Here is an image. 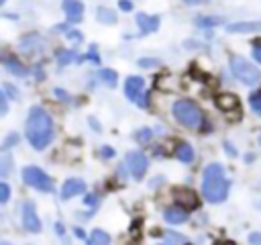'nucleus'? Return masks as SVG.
Segmentation results:
<instances>
[{"mask_svg":"<svg viewBox=\"0 0 261 245\" xmlns=\"http://www.w3.org/2000/svg\"><path fill=\"white\" fill-rule=\"evenodd\" d=\"M98 78H100L104 84H108V86H114V84H116V71H114V69H100V71H98Z\"/></svg>","mask_w":261,"mask_h":245,"instance_id":"nucleus-21","label":"nucleus"},{"mask_svg":"<svg viewBox=\"0 0 261 245\" xmlns=\"http://www.w3.org/2000/svg\"><path fill=\"white\" fill-rule=\"evenodd\" d=\"M137 24L143 33H153L159 29V18L157 16H149V14H137Z\"/></svg>","mask_w":261,"mask_h":245,"instance_id":"nucleus-14","label":"nucleus"},{"mask_svg":"<svg viewBox=\"0 0 261 245\" xmlns=\"http://www.w3.org/2000/svg\"><path fill=\"white\" fill-rule=\"evenodd\" d=\"M143 86H145V82H143V78H139V76H130V78L126 80V84H124L126 98H128L130 102H137L139 106H145V100L141 98Z\"/></svg>","mask_w":261,"mask_h":245,"instance_id":"nucleus-7","label":"nucleus"},{"mask_svg":"<svg viewBox=\"0 0 261 245\" xmlns=\"http://www.w3.org/2000/svg\"><path fill=\"white\" fill-rule=\"evenodd\" d=\"M0 245H10V243H8V241H2V243H0Z\"/></svg>","mask_w":261,"mask_h":245,"instance_id":"nucleus-40","label":"nucleus"},{"mask_svg":"<svg viewBox=\"0 0 261 245\" xmlns=\"http://www.w3.org/2000/svg\"><path fill=\"white\" fill-rule=\"evenodd\" d=\"M22 225L29 233H39L41 231V220H39V216L35 212V206L31 202H24V206H22Z\"/></svg>","mask_w":261,"mask_h":245,"instance_id":"nucleus-8","label":"nucleus"},{"mask_svg":"<svg viewBox=\"0 0 261 245\" xmlns=\"http://www.w3.org/2000/svg\"><path fill=\"white\" fill-rule=\"evenodd\" d=\"M126 165H128L130 174H133L137 180H141V178L145 176V172H147L149 159H147L141 151H128V153H126Z\"/></svg>","mask_w":261,"mask_h":245,"instance_id":"nucleus-6","label":"nucleus"},{"mask_svg":"<svg viewBox=\"0 0 261 245\" xmlns=\"http://www.w3.org/2000/svg\"><path fill=\"white\" fill-rule=\"evenodd\" d=\"M63 12L67 16L69 22H80L82 16H84V4L77 2V0H63Z\"/></svg>","mask_w":261,"mask_h":245,"instance_id":"nucleus-9","label":"nucleus"},{"mask_svg":"<svg viewBox=\"0 0 261 245\" xmlns=\"http://www.w3.org/2000/svg\"><path fill=\"white\" fill-rule=\"evenodd\" d=\"M53 135H55V131H53L51 116L39 106L31 108V112L27 116V139H29V143L35 149L41 151L53 141Z\"/></svg>","mask_w":261,"mask_h":245,"instance_id":"nucleus-1","label":"nucleus"},{"mask_svg":"<svg viewBox=\"0 0 261 245\" xmlns=\"http://www.w3.org/2000/svg\"><path fill=\"white\" fill-rule=\"evenodd\" d=\"M8 169H10V157H8V155H4V157H2V172H0V174H2V176H6V174H8Z\"/></svg>","mask_w":261,"mask_h":245,"instance_id":"nucleus-29","label":"nucleus"},{"mask_svg":"<svg viewBox=\"0 0 261 245\" xmlns=\"http://www.w3.org/2000/svg\"><path fill=\"white\" fill-rule=\"evenodd\" d=\"M84 190H86V184H84L82 180H75V178L65 180V182H63V186H61V198H63V200L73 198V196L82 194Z\"/></svg>","mask_w":261,"mask_h":245,"instance_id":"nucleus-10","label":"nucleus"},{"mask_svg":"<svg viewBox=\"0 0 261 245\" xmlns=\"http://www.w3.org/2000/svg\"><path fill=\"white\" fill-rule=\"evenodd\" d=\"M165 237H167V239H171L169 243H175V245L186 241V237H181V235H177V233H171V231H165Z\"/></svg>","mask_w":261,"mask_h":245,"instance_id":"nucleus-25","label":"nucleus"},{"mask_svg":"<svg viewBox=\"0 0 261 245\" xmlns=\"http://www.w3.org/2000/svg\"><path fill=\"white\" fill-rule=\"evenodd\" d=\"M118 6H120V10H130L133 8V2L130 0H120Z\"/></svg>","mask_w":261,"mask_h":245,"instance_id":"nucleus-33","label":"nucleus"},{"mask_svg":"<svg viewBox=\"0 0 261 245\" xmlns=\"http://www.w3.org/2000/svg\"><path fill=\"white\" fill-rule=\"evenodd\" d=\"M8 194H10V188L6 184H0V202H6L8 200Z\"/></svg>","mask_w":261,"mask_h":245,"instance_id":"nucleus-28","label":"nucleus"},{"mask_svg":"<svg viewBox=\"0 0 261 245\" xmlns=\"http://www.w3.org/2000/svg\"><path fill=\"white\" fill-rule=\"evenodd\" d=\"M230 69H232L234 78H239V82H243L245 86H255L261 80V71L253 63L245 61L243 57H237V55L230 57Z\"/></svg>","mask_w":261,"mask_h":245,"instance_id":"nucleus-4","label":"nucleus"},{"mask_svg":"<svg viewBox=\"0 0 261 245\" xmlns=\"http://www.w3.org/2000/svg\"><path fill=\"white\" fill-rule=\"evenodd\" d=\"M96 18H98V22H104V24L116 22V14L112 10H108V8H98L96 10Z\"/></svg>","mask_w":261,"mask_h":245,"instance_id":"nucleus-18","label":"nucleus"},{"mask_svg":"<svg viewBox=\"0 0 261 245\" xmlns=\"http://www.w3.org/2000/svg\"><path fill=\"white\" fill-rule=\"evenodd\" d=\"M202 192L208 202H222L228 194V180L220 163H210L202 176Z\"/></svg>","mask_w":261,"mask_h":245,"instance_id":"nucleus-2","label":"nucleus"},{"mask_svg":"<svg viewBox=\"0 0 261 245\" xmlns=\"http://www.w3.org/2000/svg\"><path fill=\"white\" fill-rule=\"evenodd\" d=\"M228 33H255L261 31V20H243V22H230L226 27Z\"/></svg>","mask_w":261,"mask_h":245,"instance_id":"nucleus-12","label":"nucleus"},{"mask_svg":"<svg viewBox=\"0 0 261 245\" xmlns=\"http://www.w3.org/2000/svg\"><path fill=\"white\" fill-rule=\"evenodd\" d=\"M4 65H6V67H8V71H10V74H14V76L24 78V76L29 74V69H27L24 65H20L18 61H14V59H6V61H4Z\"/></svg>","mask_w":261,"mask_h":245,"instance_id":"nucleus-19","label":"nucleus"},{"mask_svg":"<svg viewBox=\"0 0 261 245\" xmlns=\"http://www.w3.org/2000/svg\"><path fill=\"white\" fill-rule=\"evenodd\" d=\"M4 90H6V92H8V96H12V98H16V96H18V92H16L10 84H4Z\"/></svg>","mask_w":261,"mask_h":245,"instance_id":"nucleus-34","label":"nucleus"},{"mask_svg":"<svg viewBox=\"0 0 261 245\" xmlns=\"http://www.w3.org/2000/svg\"><path fill=\"white\" fill-rule=\"evenodd\" d=\"M173 116L186 129H196L202 122V112L192 100H177L173 104Z\"/></svg>","mask_w":261,"mask_h":245,"instance_id":"nucleus-3","label":"nucleus"},{"mask_svg":"<svg viewBox=\"0 0 261 245\" xmlns=\"http://www.w3.org/2000/svg\"><path fill=\"white\" fill-rule=\"evenodd\" d=\"M137 139L143 141V143H147V141L151 139V131H149V129H141V131L137 133Z\"/></svg>","mask_w":261,"mask_h":245,"instance_id":"nucleus-26","label":"nucleus"},{"mask_svg":"<svg viewBox=\"0 0 261 245\" xmlns=\"http://www.w3.org/2000/svg\"><path fill=\"white\" fill-rule=\"evenodd\" d=\"M253 57H255V61L261 63V43H253Z\"/></svg>","mask_w":261,"mask_h":245,"instance_id":"nucleus-30","label":"nucleus"},{"mask_svg":"<svg viewBox=\"0 0 261 245\" xmlns=\"http://www.w3.org/2000/svg\"><path fill=\"white\" fill-rule=\"evenodd\" d=\"M90 243H92V245H110V237H108V233L96 229V231H92V235H90Z\"/></svg>","mask_w":261,"mask_h":245,"instance_id":"nucleus-20","label":"nucleus"},{"mask_svg":"<svg viewBox=\"0 0 261 245\" xmlns=\"http://www.w3.org/2000/svg\"><path fill=\"white\" fill-rule=\"evenodd\" d=\"M194 22H196L198 27H202V29H208V27L222 24V22H224V18H222V16H198Z\"/></svg>","mask_w":261,"mask_h":245,"instance_id":"nucleus-17","label":"nucleus"},{"mask_svg":"<svg viewBox=\"0 0 261 245\" xmlns=\"http://www.w3.org/2000/svg\"><path fill=\"white\" fill-rule=\"evenodd\" d=\"M14 143H18V135H16V133H10V135L6 137V141H4V149H8V147H12Z\"/></svg>","mask_w":261,"mask_h":245,"instance_id":"nucleus-27","label":"nucleus"},{"mask_svg":"<svg viewBox=\"0 0 261 245\" xmlns=\"http://www.w3.org/2000/svg\"><path fill=\"white\" fill-rule=\"evenodd\" d=\"M4 2H6V0H0V4H4Z\"/></svg>","mask_w":261,"mask_h":245,"instance_id":"nucleus-41","label":"nucleus"},{"mask_svg":"<svg viewBox=\"0 0 261 245\" xmlns=\"http://www.w3.org/2000/svg\"><path fill=\"white\" fill-rule=\"evenodd\" d=\"M259 141H261V137H259Z\"/></svg>","mask_w":261,"mask_h":245,"instance_id":"nucleus-42","label":"nucleus"},{"mask_svg":"<svg viewBox=\"0 0 261 245\" xmlns=\"http://www.w3.org/2000/svg\"><path fill=\"white\" fill-rule=\"evenodd\" d=\"M139 65L141 67H155V65H159V61L153 59V57H141L139 59Z\"/></svg>","mask_w":261,"mask_h":245,"instance_id":"nucleus-24","label":"nucleus"},{"mask_svg":"<svg viewBox=\"0 0 261 245\" xmlns=\"http://www.w3.org/2000/svg\"><path fill=\"white\" fill-rule=\"evenodd\" d=\"M220 245H237V243H232V241H224V243H220Z\"/></svg>","mask_w":261,"mask_h":245,"instance_id":"nucleus-39","label":"nucleus"},{"mask_svg":"<svg viewBox=\"0 0 261 245\" xmlns=\"http://www.w3.org/2000/svg\"><path fill=\"white\" fill-rule=\"evenodd\" d=\"M249 243L251 245H261V233H251L249 235Z\"/></svg>","mask_w":261,"mask_h":245,"instance_id":"nucleus-31","label":"nucleus"},{"mask_svg":"<svg viewBox=\"0 0 261 245\" xmlns=\"http://www.w3.org/2000/svg\"><path fill=\"white\" fill-rule=\"evenodd\" d=\"M175 200H177L179 206L186 208V210L196 208V204H198L196 192H192V190H188V188H179V190H175Z\"/></svg>","mask_w":261,"mask_h":245,"instance_id":"nucleus-11","label":"nucleus"},{"mask_svg":"<svg viewBox=\"0 0 261 245\" xmlns=\"http://www.w3.org/2000/svg\"><path fill=\"white\" fill-rule=\"evenodd\" d=\"M163 218H165L169 225H179V223H184V220L188 218V210H186V208H181V206L167 208V210L163 212Z\"/></svg>","mask_w":261,"mask_h":245,"instance_id":"nucleus-15","label":"nucleus"},{"mask_svg":"<svg viewBox=\"0 0 261 245\" xmlns=\"http://www.w3.org/2000/svg\"><path fill=\"white\" fill-rule=\"evenodd\" d=\"M175 155H177V159H179V161L190 163V161L194 159V149H192V145H190V143H179V145H177V149H175Z\"/></svg>","mask_w":261,"mask_h":245,"instance_id":"nucleus-16","label":"nucleus"},{"mask_svg":"<svg viewBox=\"0 0 261 245\" xmlns=\"http://www.w3.org/2000/svg\"><path fill=\"white\" fill-rule=\"evenodd\" d=\"M0 108H2V110H0L2 114L8 110V100H6V94H0Z\"/></svg>","mask_w":261,"mask_h":245,"instance_id":"nucleus-32","label":"nucleus"},{"mask_svg":"<svg viewBox=\"0 0 261 245\" xmlns=\"http://www.w3.org/2000/svg\"><path fill=\"white\" fill-rule=\"evenodd\" d=\"M100 153H102L104 157H110V155H114V151H112L110 147H102V149H100Z\"/></svg>","mask_w":261,"mask_h":245,"instance_id":"nucleus-36","label":"nucleus"},{"mask_svg":"<svg viewBox=\"0 0 261 245\" xmlns=\"http://www.w3.org/2000/svg\"><path fill=\"white\" fill-rule=\"evenodd\" d=\"M249 102H251V106H253V110L261 116V92H255L251 98H249Z\"/></svg>","mask_w":261,"mask_h":245,"instance_id":"nucleus-23","label":"nucleus"},{"mask_svg":"<svg viewBox=\"0 0 261 245\" xmlns=\"http://www.w3.org/2000/svg\"><path fill=\"white\" fill-rule=\"evenodd\" d=\"M55 94H57V98H59V100H69V96H67L63 90H59V88L55 90Z\"/></svg>","mask_w":261,"mask_h":245,"instance_id":"nucleus-35","label":"nucleus"},{"mask_svg":"<svg viewBox=\"0 0 261 245\" xmlns=\"http://www.w3.org/2000/svg\"><path fill=\"white\" fill-rule=\"evenodd\" d=\"M67 37H69V39H82V35H80V33H73V31L67 33Z\"/></svg>","mask_w":261,"mask_h":245,"instance_id":"nucleus-37","label":"nucleus"},{"mask_svg":"<svg viewBox=\"0 0 261 245\" xmlns=\"http://www.w3.org/2000/svg\"><path fill=\"white\" fill-rule=\"evenodd\" d=\"M71 59H75V53H73V51H61V53L57 55L59 65H67V63H71Z\"/></svg>","mask_w":261,"mask_h":245,"instance_id":"nucleus-22","label":"nucleus"},{"mask_svg":"<svg viewBox=\"0 0 261 245\" xmlns=\"http://www.w3.org/2000/svg\"><path fill=\"white\" fill-rule=\"evenodd\" d=\"M216 104L220 110H224L226 114L230 110H239V98L234 94H218L216 96Z\"/></svg>","mask_w":261,"mask_h":245,"instance_id":"nucleus-13","label":"nucleus"},{"mask_svg":"<svg viewBox=\"0 0 261 245\" xmlns=\"http://www.w3.org/2000/svg\"><path fill=\"white\" fill-rule=\"evenodd\" d=\"M22 180H24V184H29V186H33L41 192H51L53 190V184H51L49 176L43 169L35 167V165H27L22 169Z\"/></svg>","mask_w":261,"mask_h":245,"instance_id":"nucleus-5","label":"nucleus"},{"mask_svg":"<svg viewBox=\"0 0 261 245\" xmlns=\"http://www.w3.org/2000/svg\"><path fill=\"white\" fill-rule=\"evenodd\" d=\"M186 4H202V2H206V0H184Z\"/></svg>","mask_w":261,"mask_h":245,"instance_id":"nucleus-38","label":"nucleus"}]
</instances>
